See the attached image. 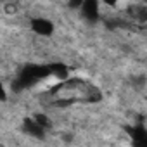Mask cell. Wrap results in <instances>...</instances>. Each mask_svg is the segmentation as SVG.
I'll list each match as a JSON object with an SVG mask.
<instances>
[{
  "label": "cell",
  "mask_w": 147,
  "mask_h": 147,
  "mask_svg": "<svg viewBox=\"0 0 147 147\" xmlns=\"http://www.w3.org/2000/svg\"><path fill=\"white\" fill-rule=\"evenodd\" d=\"M31 30L38 35V36H50L55 30L54 23L50 19H45V18H36V19H31Z\"/></svg>",
  "instance_id": "obj_1"
},
{
  "label": "cell",
  "mask_w": 147,
  "mask_h": 147,
  "mask_svg": "<svg viewBox=\"0 0 147 147\" xmlns=\"http://www.w3.org/2000/svg\"><path fill=\"white\" fill-rule=\"evenodd\" d=\"M80 11H82V16H83L88 23H94V21L99 19L100 4H99V0H85Z\"/></svg>",
  "instance_id": "obj_2"
},
{
  "label": "cell",
  "mask_w": 147,
  "mask_h": 147,
  "mask_svg": "<svg viewBox=\"0 0 147 147\" xmlns=\"http://www.w3.org/2000/svg\"><path fill=\"white\" fill-rule=\"evenodd\" d=\"M23 131L28 133L30 137H36V138H43V135H45V128L35 118L23 119Z\"/></svg>",
  "instance_id": "obj_3"
},
{
  "label": "cell",
  "mask_w": 147,
  "mask_h": 147,
  "mask_svg": "<svg viewBox=\"0 0 147 147\" xmlns=\"http://www.w3.org/2000/svg\"><path fill=\"white\" fill-rule=\"evenodd\" d=\"M67 67L64 66V64H55V66H52V75L57 78V80H66L67 78Z\"/></svg>",
  "instance_id": "obj_4"
},
{
  "label": "cell",
  "mask_w": 147,
  "mask_h": 147,
  "mask_svg": "<svg viewBox=\"0 0 147 147\" xmlns=\"http://www.w3.org/2000/svg\"><path fill=\"white\" fill-rule=\"evenodd\" d=\"M35 119L47 130V128H50L52 126V121H50V118L47 116V114H43V113H38V114H35Z\"/></svg>",
  "instance_id": "obj_5"
},
{
  "label": "cell",
  "mask_w": 147,
  "mask_h": 147,
  "mask_svg": "<svg viewBox=\"0 0 147 147\" xmlns=\"http://www.w3.org/2000/svg\"><path fill=\"white\" fill-rule=\"evenodd\" d=\"M145 83H147V78L145 76H135V78H131V85L135 88H138V90H142L145 87Z\"/></svg>",
  "instance_id": "obj_6"
},
{
  "label": "cell",
  "mask_w": 147,
  "mask_h": 147,
  "mask_svg": "<svg viewBox=\"0 0 147 147\" xmlns=\"http://www.w3.org/2000/svg\"><path fill=\"white\" fill-rule=\"evenodd\" d=\"M83 2H85V0H67V7L73 9V11H80Z\"/></svg>",
  "instance_id": "obj_7"
},
{
  "label": "cell",
  "mask_w": 147,
  "mask_h": 147,
  "mask_svg": "<svg viewBox=\"0 0 147 147\" xmlns=\"http://www.w3.org/2000/svg\"><path fill=\"white\" fill-rule=\"evenodd\" d=\"M100 2H102L104 5H107V7H114V5L119 2V0H100Z\"/></svg>",
  "instance_id": "obj_8"
}]
</instances>
